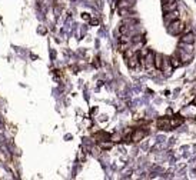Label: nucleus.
<instances>
[{"label": "nucleus", "instance_id": "15", "mask_svg": "<svg viewBox=\"0 0 196 180\" xmlns=\"http://www.w3.org/2000/svg\"><path fill=\"white\" fill-rule=\"evenodd\" d=\"M126 7H130V3L126 2V0H120L119 2V9H126Z\"/></svg>", "mask_w": 196, "mask_h": 180}, {"label": "nucleus", "instance_id": "18", "mask_svg": "<svg viewBox=\"0 0 196 180\" xmlns=\"http://www.w3.org/2000/svg\"><path fill=\"white\" fill-rule=\"evenodd\" d=\"M193 104H196V97H195V100H193Z\"/></svg>", "mask_w": 196, "mask_h": 180}, {"label": "nucleus", "instance_id": "1", "mask_svg": "<svg viewBox=\"0 0 196 180\" xmlns=\"http://www.w3.org/2000/svg\"><path fill=\"white\" fill-rule=\"evenodd\" d=\"M183 27H185V24H183V22L180 19L173 20V22H170V23L168 24V30L170 34H180Z\"/></svg>", "mask_w": 196, "mask_h": 180}, {"label": "nucleus", "instance_id": "9", "mask_svg": "<svg viewBox=\"0 0 196 180\" xmlns=\"http://www.w3.org/2000/svg\"><path fill=\"white\" fill-rule=\"evenodd\" d=\"M180 42H183V43H191V44H193L195 43V34L193 33H185L182 36V39H180Z\"/></svg>", "mask_w": 196, "mask_h": 180}, {"label": "nucleus", "instance_id": "5", "mask_svg": "<svg viewBox=\"0 0 196 180\" xmlns=\"http://www.w3.org/2000/svg\"><path fill=\"white\" fill-rule=\"evenodd\" d=\"M127 66L130 67V69H136V67L139 66V53L135 52L133 56L127 59Z\"/></svg>", "mask_w": 196, "mask_h": 180}, {"label": "nucleus", "instance_id": "3", "mask_svg": "<svg viewBox=\"0 0 196 180\" xmlns=\"http://www.w3.org/2000/svg\"><path fill=\"white\" fill-rule=\"evenodd\" d=\"M163 12L165 13H168V12H172V10H176L177 9V2L176 0H166L163 2Z\"/></svg>", "mask_w": 196, "mask_h": 180}, {"label": "nucleus", "instance_id": "6", "mask_svg": "<svg viewBox=\"0 0 196 180\" xmlns=\"http://www.w3.org/2000/svg\"><path fill=\"white\" fill-rule=\"evenodd\" d=\"M163 54H160V53H155V59H153V67L155 69H158L160 70L162 69V64H163Z\"/></svg>", "mask_w": 196, "mask_h": 180}, {"label": "nucleus", "instance_id": "14", "mask_svg": "<svg viewBox=\"0 0 196 180\" xmlns=\"http://www.w3.org/2000/svg\"><path fill=\"white\" fill-rule=\"evenodd\" d=\"M119 33H120L122 36H123V34H127L129 33V26H126V24L123 23L120 27H119Z\"/></svg>", "mask_w": 196, "mask_h": 180}, {"label": "nucleus", "instance_id": "7", "mask_svg": "<svg viewBox=\"0 0 196 180\" xmlns=\"http://www.w3.org/2000/svg\"><path fill=\"white\" fill-rule=\"evenodd\" d=\"M145 136H146V132H143V130H133V134L130 136V140L132 142H140Z\"/></svg>", "mask_w": 196, "mask_h": 180}, {"label": "nucleus", "instance_id": "8", "mask_svg": "<svg viewBox=\"0 0 196 180\" xmlns=\"http://www.w3.org/2000/svg\"><path fill=\"white\" fill-rule=\"evenodd\" d=\"M158 127L163 129V130H172L170 123H169V119H159L158 120Z\"/></svg>", "mask_w": 196, "mask_h": 180}, {"label": "nucleus", "instance_id": "17", "mask_svg": "<svg viewBox=\"0 0 196 180\" xmlns=\"http://www.w3.org/2000/svg\"><path fill=\"white\" fill-rule=\"evenodd\" d=\"M119 139H120V136H119V134H115V136L112 137V140L113 142H119Z\"/></svg>", "mask_w": 196, "mask_h": 180}, {"label": "nucleus", "instance_id": "13", "mask_svg": "<svg viewBox=\"0 0 196 180\" xmlns=\"http://www.w3.org/2000/svg\"><path fill=\"white\" fill-rule=\"evenodd\" d=\"M169 62H170V64H172L173 69H175V67H179L180 64H182V63H180V60H179V59H177V57L175 56V54H173V56L170 57V59H169Z\"/></svg>", "mask_w": 196, "mask_h": 180}, {"label": "nucleus", "instance_id": "19", "mask_svg": "<svg viewBox=\"0 0 196 180\" xmlns=\"http://www.w3.org/2000/svg\"><path fill=\"white\" fill-rule=\"evenodd\" d=\"M163 2H166V0H162V3H163Z\"/></svg>", "mask_w": 196, "mask_h": 180}, {"label": "nucleus", "instance_id": "12", "mask_svg": "<svg viewBox=\"0 0 196 180\" xmlns=\"http://www.w3.org/2000/svg\"><path fill=\"white\" fill-rule=\"evenodd\" d=\"M169 123H170V127L175 129V127H179V126L183 123V120L182 119H170V120H169Z\"/></svg>", "mask_w": 196, "mask_h": 180}, {"label": "nucleus", "instance_id": "2", "mask_svg": "<svg viewBox=\"0 0 196 180\" xmlns=\"http://www.w3.org/2000/svg\"><path fill=\"white\" fill-rule=\"evenodd\" d=\"M175 56L180 60L182 64H185V63H189L192 59H193V53H187V52H185V50H182V49H177L176 53H175Z\"/></svg>", "mask_w": 196, "mask_h": 180}, {"label": "nucleus", "instance_id": "4", "mask_svg": "<svg viewBox=\"0 0 196 180\" xmlns=\"http://www.w3.org/2000/svg\"><path fill=\"white\" fill-rule=\"evenodd\" d=\"M163 19H165V23L169 24L170 22H173V20L179 19V12H177V10H172V12H168V13L165 14Z\"/></svg>", "mask_w": 196, "mask_h": 180}, {"label": "nucleus", "instance_id": "16", "mask_svg": "<svg viewBox=\"0 0 196 180\" xmlns=\"http://www.w3.org/2000/svg\"><path fill=\"white\" fill-rule=\"evenodd\" d=\"M102 147H105V149H109V147H112V143H102Z\"/></svg>", "mask_w": 196, "mask_h": 180}, {"label": "nucleus", "instance_id": "10", "mask_svg": "<svg viewBox=\"0 0 196 180\" xmlns=\"http://www.w3.org/2000/svg\"><path fill=\"white\" fill-rule=\"evenodd\" d=\"M172 64L169 62V59H163V64H162V69L160 70H163L166 74H170V71H172Z\"/></svg>", "mask_w": 196, "mask_h": 180}, {"label": "nucleus", "instance_id": "11", "mask_svg": "<svg viewBox=\"0 0 196 180\" xmlns=\"http://www.w3.org/2000/svg\"><path fill=\"white\" fill-rule=\"evenodd\" d=\"M179 49H182V50H185V52H187V53H193V44H191V43L180 42L179 43Z\"/></svg>", "mask_w": 196, "mask_h": 180}]
</instances>
